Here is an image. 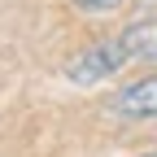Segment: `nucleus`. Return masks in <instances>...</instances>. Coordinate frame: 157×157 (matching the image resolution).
<instances>
[{"label":"nucleus","instance_id":"3","mask_svg":"<svg viewBox=\"0 0 157 157\" xmlns=\"http://www.w3.org/2000/svg\"><path fill=\"white\" fill-rule=\"evenodd\" d=\"M122 44L131 61H157V17H144V22H131L122 31Z\"/></svg>","mask_w":157,"mask_h":157},{"label":"nucleus","instance_id":"5","mask_svg":"<svg viewBox=\"0 0 157 157\" xmlns=\"http://www.w3.org/2000/svg\"><path fill=\"white\" fill-rule=\"evenodd\" d=\"M144 157H157V153H144Z\"/></svg>","mask_w":157,"mask_h":157},{"label":"nucleus","instance_id":"4","mask_svg":"<svg viewBox=\"0 0 157 157\" xmlns=\"http://www.w3.org/2000/svg\"><path fill=\"white\" fill-rule=\"evenodd\" d=\"M122 5H127V0H74V9H83V13H113Z\"/></svg>","mask_w":157,"mask_h":157},{"label":"nucleus","instance_id":"2","mask_svg":"<svg viewBox=\"0 0 157 157\" xmlns=\"http://www.w3.org/2000/svg\"><path fill=\"white\" fill-rule=\"evenodd\" d=\"M113 113H118V118H131V122L157 118V74L131 78V83L113 96Z\"/></svg>","mask_w":157,"mask_h":157},{"label":"nucleus","instance_id":"1","mask_svg":"<svg viewBox=\"0 0 157 157\" xmlns=\"http://www.w3.org/2000/svg\"><path fill=\"white\" fill-rule=\"evenodd\" d=\"M131 61L127 57V44H122V35H109V39H92L87 48H78L70 61H66V78L78 87H87V83H101V78L118 74Z\"/></svg>","mask_w":157,"mask_h":157}]
</instances>
